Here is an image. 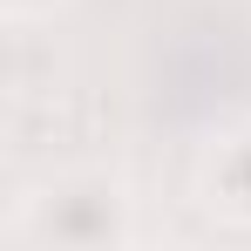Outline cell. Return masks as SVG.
<instances>
[{"mask_svg":"<svg viewBox=\"0 0 251 251\" xmlns=\"http://www.w3.org/2000/svg\"><path fill=\"white\" fill-rule=\"evenodd\" d=\"M143 238V204L116 170H61L14 197V251H123Z\"/></svg>","mask_w":251,"mask_h":251,"instance_id":"cell-1","label":"cell"},{"mask_svg":"<svg viewBox=\"0 0 251 251\" xmlns=\"http://www.w3.org/2000/svg\"><path fill=\"white\" fill-rule=\"evenodd\" d=\"M204 204L231 231H251V123L210 143V156H204Z\"/></svg>","mask_w":251,"mask_h":251,"instance_id":"cell-2","label":"cell"},{"mask_svg":"<svg viewBox=\"0 0 251 251\" xmlns=\"http://www.w3.org/2000/svg\"><path fill=\"white\" fill-rule=\"evenodd\" d=\"M61 0H0V14H7V27H34V21H48Z\"/></svg>","mask_w":251,"mask_h":251,"instance_id":"cell-3","label":"cell"}]
</instances>
